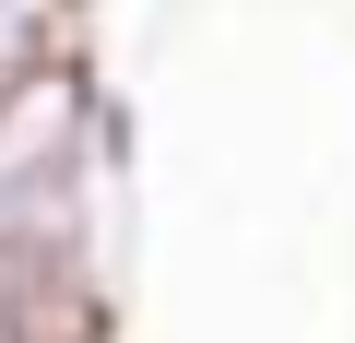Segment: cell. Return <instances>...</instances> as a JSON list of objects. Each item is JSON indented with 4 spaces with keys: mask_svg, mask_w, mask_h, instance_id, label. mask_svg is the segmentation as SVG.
<instances>
[{
    "mask_svg": "<svg viewBox=\"0 0 355 343\" xmlns=\"http://www.w3.org/2000/svg\"><path fill=\"white\" fill-rule=\"evenodd\" d=\"M130 225V118L71 48L0 95V343H95Z\"/></svg>",
    "mask_w": 355,
    "mask_h": 343,
    "instance_id": "1",
    "label": "cell"
},
{
    "mask_svg": "<svg viewBox=\"0 0 355 343\" xmlns=\"http://www.w3.org/2000/svg\"><path fill=\"white\" fill-rule=\"evenodd\" d=\"M60 60H71V0H0V95H24Z\"/></svg>",
    "mask_w": 355,
    "mask_h": 343,
    "instance_id": "2",
    "label": "cell"
}]
</instances>
